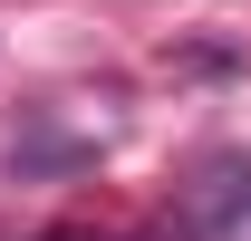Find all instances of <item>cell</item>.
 <instances>
[]
</instances>
